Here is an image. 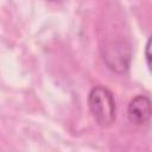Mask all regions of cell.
I'll return each instance as SVG.
<instances>
[{"instance_id": "obj_1", "label": "cell", "mask_w": 152, "mask_h": 152, "mask_svg": "<svg viewBox=\"0 0 152 152\" xmlns=\"http://www.w3.org/2000/svg\"><path fill=\"white\" fill-rule=\"evenodd\" d=\"M88 107L101 127L110 126L115 120L116 106L113 93L104 86H95L88 94Z\"/></svg>"}, {"instance_id": "obj_2", "label": "cell", "mask_w": 152, "mask_h": 152, "mask_svg": "<svg viewBox=\"0 0 152 152\" xmlns=\"http://www.w3.org/2000/svg\"><path fill=\"white\" fill-rule=\"evenodd\" d=\"M127 116L128 120L137 126L147 124L152 118V101L146 95L134 96L128 103Z\"/></svg>"}, {"instance_id": "obj_3", "label": "cell", "mask_w": 152, "mask_h": 152, "mask_svg": "<svg viewBox=\"0 0 152 152\" xmlns=\"http://www.w3.org/2000/svg\"><path fill=\"white\" fill-rule=\"evenodd\" d=\"M107 66L115 72H125L129 66L131 52L129 48L125 46L124 43H114L112 46L107 48L103 57Z\"/></svg>"}, {"instance_id": "obj_4", "label": "cell", "mask_w": 152, "mask_h": 152, "mask_svg": "<svg viewBox=\"0 0 152 152\" xmlns=\"http://www.w3.org/2000/svg\"><path fill=\"white\" fill-rule=\"evenodd\" d=\"M145 59L148 70L152 72V36L147 39V43L145 45Z\"/></svg>"}]
</instances>
